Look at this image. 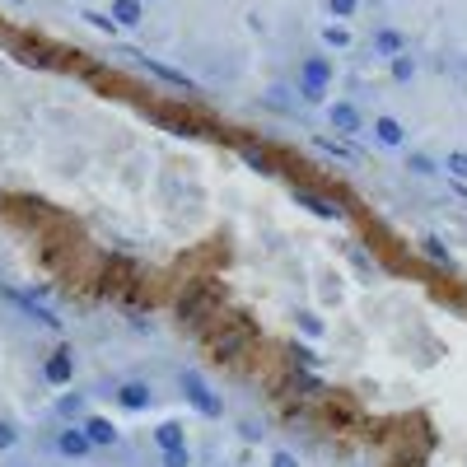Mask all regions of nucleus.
<instances>
[{
    "label": "nucleus",
    "mask_w": 467,
    "mask_h": 467,
    "mask_svg": "<svg viewBox=\"0 0 467 467\" xmlns=\"http://www.w3.org/2000/svg\"><path fill=\"white\" fill-rule=\"evenodd\" d=\"M332 14H356V0H327Z\"/></svg>",
    "instance_id": "nucleus-2"
},
{
    "label": "nucleus",
    "mask_w": 467,
    "mask_h": 467,
    "mask_svg": "<svg viewBox=\"0 0 467 467\" xmlns=\"http://www.w3.org/2000/svg\"><path fill=\"white\" fill-rule=\"evenodd\" d=\"M112 14H117L122 24H141V0H117Z\"/></svg>",
    "instance_id": "nucleus-1"
}]
</instances>
